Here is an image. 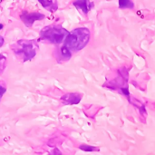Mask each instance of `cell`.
Wrapping results in <instances>:
<instances>
[{
  "instance_id": "7c38bea8",
  "label": "cell",
  "mask_w": 155,
  "mask_h": 155,
  "mask_svg": "<svg viewBox=\"0 0 155 155\" xmlns=\"http://www.w3.org/2000/svg\"><path fill=\"white\" fill-rule=\"evenodd\" d=\"M5 92H6V86H5V83L0 82V101H1V99H2V97Z\"/></svg>"
},
{
  "instance_id": "5b68a950",
  "label": "cell",
  "mask_w": 155,
  "mask_h": 155,
  "mask_svg": "<svg viewBox=\"0 0 155 155\" xmlns=\"http://www.w3.org/2000/svg\"><path fill=\"white\" fill-rule=\"evenodd\" d=\"M83 95L78 93H68L61 97V101L64 104H77L82 100Z\"/></svg>"
},
{
  "instance_id": "3957f363",
  "label": "cell",
  "mask_w": 155,
  "mask_h": 155,
  "mask_svg": "<svg viewBox=\"0 0 155 155\" xmlns=\"http://www.w3.org/2000/svg\"><path fill=\"white\" fill-rule=\"evenodd\" d=\"M69 32L61 25H47L40 32V38L52 44L59 45L64 41Z\"/></svg>"
},
{
  "instance_id": "6da1fadb",
  "label": "cell",
  "mask_w": 155,
  "mask_h": 155,
  "mask_svg": "<svg viewBox=\"0 0 155 155\" xmlns=\"http://www.w3.org/2000/svg\"><path fill=\"white\" fill-rule=\"evenodd\" d=\"M90 31L86 27H78L69 32L64 41V45L70 51L77 52L86 46L90 40Z\"/></svg>"
},
{
  "instance_id": "277c9868",
  "label": "cell",
  "mask_w": 155,
  "mask_h": 155,
  "mask_svg": "<svg viewBox=\"0 0 155 155\" xmlns=\"http://www.w3.org/2000/svg\"><path fill=\"white\" fill-rule=\"evenodd\" d=\"M20 18L22 22L28 27L32 26L33 24L35 21L42 20L45 18V15L38 13V12H34V13H23L20 15Z\"/></svg>"
},
{
  "instance_id": "4fadbf2b",
  "label": "cell",
  "mask_w": 155,
  "mask_h": 155,
  "mask_svg": "<svg viewBox=\"0 0 155 155\" xmlns=\"http://www.w3.org/2000/svg\"><path fill=\"white\" fill-rule=\"evenodd\" d=\"M3 45H4V38L0 35V47L3 46Z\"/></svg>"
},
{
  "instance_id": "8fae6325",
  "label": "cell",
  "mask_w": 155,
  "mask_h": 155,
  "mask_svg": "<svg viewBox=\"0 0 155 155\" xmlns=\"http://www.w3.org/2000/svg\"><path fill=\"white\" fill-rule=\"evenodd\" d=\"M82 151L84 152H87V153H91V152H97L99 151V148H96V147H94V146H91V145H86V144H83L79 147Z\"/></svg>"
},
{
  "instance_id": "5bb4252c",
  "label": "cell",
  "mask_w": 155,
  "mask_h": 155,
  "mask_svg": "<svg viewBox=\"0 0 155 155\" xmlns=\"http://www.w3.org/2000/svg\"><path fill=\"white\" fill-rule=\"evenodd\" d=\"M3 27H4V25H3L2 24H0V30H1V29H3Z\"/></svg>"
},
{
  "instance_id": "ba28073f",
  "label": "cell",
  "mask_w": 155,
  "mask_h": 155,
  "mask_svg": "<svg viewBox=\"0 0 155 155\" xmlns=\"http://www.w3.org/2000/svg\"><path fill=\"white\" fill-rule=\"evenodd\" d=\"M39 3L48 11L54 12L58 9V4L56 1H39Z\"/></svg>"
},
{
  "instance_id": "8992f818",
  "label": "cell",
  "mask_w": 155,
  "mask_h": 155,
  "mask_svg": "<svg viewBox=\"0 0 155 155\" xmlns=\"http://www.w3.org/2000/svg\"><path fill=\"white\" fill-rule=\"evenodd\" d=\"M54 56H55L57 62L61 63V62H64V61H68L72 56V53L68 48H66L64 45H63L59 49L55 50Z\"/></svg>"
},
{
  "instance_id": "30bf717a",
  "label": "cell",
  "mask_w": 155,
  "mask_h": 155,
  "mask_svg": "<svg viewBox=\"0 0 155 155\" xmlns=\"http://www.w3.org/2000/svg\"><path fill=\"white\" fill-rule=\"evenodd\" d=\"M6 64H7V59L5 55L0 54V75L3 74L4 70L6 67Z\"/></svg>"
},
{
  "instance_id": "52a82bcc",
  "label": "cell",
  "mask_w": 155,
  "mask_h": 155,
  "mask_svg": "<svg viewBox=\"0 0 155 155\" xmlns=\"http://www.w3.org/2000/svg\"><path fill=\"white\" fill-rule=\"evenodd\" d=\"M73 5H74V6H76L78 9L82 10L84 14H87V13L90 11V9L93 7L94 3L89 2V1H86V0H79V1L74 2Z\"/></svg>"
},
{
  "instance_id": "7a4b0ae2",
  "label": "cell",
  "mask_w": 155,
  "mask_h": 155,
  "mask_svg": "<svg viewBox=\"0 0 155 155\" xmlns=\"http://www.w3.org/2000/svg\"><path fill=\"white\" fill-rule=\"evenodd\" d=\"M11 48L13 53L18 59H20L22 62H26L32 60L36 55V52L38 50V44L37 41L35 39H22L13 44L11 45Z\"/></svg>"
},
{
  "instance_id": "9c48e42d",
  "label": "cell",
  "mask_w": 155,
  "mask_h": 155,
  "mask_svg": "<svg viewBox=\"0 0 155 155\" xmlns=\"http://www.w3.org/2000/svg\"><path fill=\"white\" fill-rule=\"evenodd\" d=\"M134 5V2L130 0H121L119 1V6L121 8H133Z\"/></svg>"
}]
</instances>
